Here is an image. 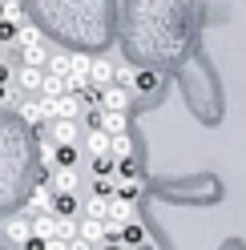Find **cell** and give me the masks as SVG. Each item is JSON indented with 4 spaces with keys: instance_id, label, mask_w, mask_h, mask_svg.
Instances as JSON below:
<instances>
[{
    "instance_id": "1",
    "label": "cell",
    "mask_w": 246,
    "mask_h": 250,
    "mask_svg": "<svg viewBox=\"0 0 246 250\" xmlns=\"http://www.w3.org/2000/svg\"><path fill=\"white\" fill-rule=\"evenodd\" d=\"M97 105H101V109H125V113H129L133 97H129V89H125V85L105 81V85H97Z\"/></svg>"
},
{
    "instance_id": "2",
    "label": "cell",
    "mask_w": 246,
    "mask_h": 250,
    "mask_svg": "<svg viewBox=\"0 0 246 250\" xmlns=\"http://www.w3.org/2000/svg\"><path fill=\"white\" fill-rule=\"evenodd\" d=\"M81 113H85V101H81V93H73V89H65L61 97L49 101V117H81Z\"/></svg>"
},
{
    "instance_id": "3",
    "label": "cell",
    "mask_w": 246,
    "mask_h": 250,
    "mask_svg": "<svg viewBox=\"0 0 246 250\" xmlns=\"http://www.w3.org/2000/svg\"><path fill=\"white\" fill-rule=\"evenodd\" d=\"M12 89H20V93H41V81H44V69L41 65H20L17 73H12Z\"/></svg>"
},
{
    "instance_id": "4",
    "label": "cell",
    "mask_w": 246,
    "mask_h": 250,
    "mask_svg": "<svg viewBox=\"0 0 246 250\" xmlns=\"http://www.w3.org/2000/svg\"><path fill=\"white\" fill-rule=\"evenodd\" d=\"M81 121L77 117H49V142H77Z\"/></svg>"
},
{
    "instance_id": "5",
    "label": "cell",
    "mask_w": 246,
    "mask_h": 250,
    "mask_svg": "<svg viewBox=\"0 0 246 250\" xmlns=\"http://www.w3.org/2000/svg\"><path fill=\"white\" fill-rule=\"evenodd\" d=\"M20 117H24V125H41L49 117V101L41 93H28V101H20Z\"/></svg>"
},
{
    "instance_id": "6",
    "label": "cell",
    "mask_w": 246,
    "mask_h": 250,
    "mask_svg": "<svg viewBox=\"0 0 246 250\" xmlns=\"http://www.w3.org/2000/svg\"><path fill=\"white\" fill-rule=\"evenodd\" d=\"M97 125H101L109 137H113V133H125V129H129V113H125V109H101Z\"/></svg>"
},
{
    "instance_id": "7",
    "label": "cell",
    "mask_w": 246,
    "mask_h": 250,
    "mask_svg": "<svg viewBox=\"0 0 246 250\" xmlns=\"http://www.w3.org/2000/svg\"><path fill=\"white\" fill-rule=\"evenodd\" d=\"M117 238H121V246H137V242H145L149 234H145V226L137 222V218H125V222L117 226Z\"/></svg>"
},
{
    "instance_id": "8",
    "label": "cell",
    "mask_w": 246,
    "mask_h": 250,
    "mask_svg": "<svg viewBox=\"0 0 246 250\" xmlns=\"http://www.w3.org/2000/svg\"><path fill=\"white\" fill-rule=\"evenodd\" d=\"M49 210H53V214H61V218H77V210H81V206H77L73 190H57V194H53V202H49Z\"/></svg>"
},
{
    "instance_id": "9",
    "label": "cell",
    "mask_w": 246,
    "mask_h": 250,
    "mask_svg": "<svg viewBox=\"0 0 246 250\" xmlns=\"http://www.w3.org/2000/svg\"><path fill=\"white\" fill-rule=\"evenodd\" d=\"M77 234H81L85 242H93V246H97V242L105 238V222H101V218H85V214H81V222H77Z\"/></svg>"
},
{
    "instance_id": "10",
    "label": "cell",
    "mask_w": 246,
    "mask_h": 250,
    "mask_svg": "<svg viewBox=\"0 0 246 250\" xmlns=\"http://www.w3.org/2000/svg\"><path fill=\"white\" fill-rule=\"evenodd\" d=\"M89 81H93V85H105V81H113V65H109V61H105V57H89Z\"/></svg>"
},
{
    "instance_id": "11",
    "label": "cell",
    "mask_w": 246,
    "mask_h": 250,
    "mask_svg": "<svg viewBox=\"0 0 246 250\" xmlns=\"http://www.w3.org/2000/svg\"><path fill=\"white\" fill-rule=\"evenodd\" d=\"M44 61H49L44 41H41V44H20V65H41V69H44Z\"/></svg>"
},
{
    "instance_id": "12",
    "label": "cell",
    "mask_w": 246,
    "mask_h": 250,
    "mask_svg": "<svg viewBox=\"0 0 246 250\" xmlns=\"http://www.w3.org/2000/svg\"><path fill=\"white\" fill-rule=\"evenodd\" d=\"M49 238H61V242L77 238V218H61V214H53V234H49Z\"/></svg>"
},
{
    "instance_id": "13",
    "label": "cell",
    "mask_w": 246,
    "mask_h": 250,
    "mask_svg": "<svg viewBox=\"0 0 246 250\" xmlns=\"http://www.w3.org/2000/svg\"><path fill=\"white\" fill-rule=\"evenodd\" d=\"M158 81H162V77L153 73V69H137V73L129 77V85H133L137 93H153V89H158Z\"/></svg>"
},
{
    "instance_id": "14",
    "label": "cell",
    "mask_w": 246,
    "mask_h": 250,
    "mask_svg": "<svg viewBox=\"0 0 246 250\" xmlns=\"http://www.w3.org/2000/svg\"><path fill=\"white\" fill-rule=\"evenodd\" d=\"M49 202H53L49 186H44V182H37V186H33V194H28V210H33V214H41V210H49Z\"/></svg>"
},
{
    "instance_id": "15",
    "label": "cell",
    "mask_w": 246,
    "mask_h": 250,
    "mask_svg": "<svg viewBox=\"0 0 246 250\" xmlns=\"http://www.w3.org/2000/svg\"><path fill=\"white\" fill-rule=\"evenodd\" d=\"M85 149H89V153H109V133H105L101 125H93L89 137H85Z\"/></svg>"
},
{
    "instance_id": "16",
    "label": "cell",
    "mask_w": 246,
    "mask_h": 250,
    "mask_svg": "<svg viewBox=\"0 0 246 250\" xmlns=\"http://www.w3.org/2000/svg\"><path fill=\"white\" fill-rule=\"evenodd\" d=\"M73 186H77V174H73V166H61L57 174L49 178V190H53V194H57V190H73Z\"/></svg>"
},
{
    "instance_id": "17",
    "label": "cell",
    "mask_w": 246,
    "mask_h": 250,
    "mask_svg": "<svg viewBox=\"0 0 246 250\" xmlns=\"http://www.w3.org/2000/svg\"><path fill=\"white\" fill-rule=\"evenodd\" d=\"M28 230H33V226H28V218H24V214H20V218H8V222H4V234H8L17 246L24 242V234H28Z\"/></svg>"
},
{
    "instance_id": "18",
    "label": "cell",
    "mask_w": 246,
    "mask_h": 250,
    "mask_svg": "<svg viewBox=\"0 0 246 250\" xmlns=\"http://www.w3.org/2000/svg\"><path fill=\"white\" fill-rule=\"evenodd\" d=\"M109 153H113V158H125V153H133V137H129V129L109 137Z\"/></svg>"
},
{
    "instance_id": "19",
    "label": "cell",
    "mask_w": 246,
    "mask_h": 250,
    "mask_svg": "<svg viewBox=\"0 0 246 250\" xmlns=\"http://www.w3.org/2000/svg\"><path fill=\"white\" fill-rule=\"evenodd\" d=\"M113 166H117L113 153H93V174L97 178H113Z\"/></svg>"
},
{
    "instance_id": "20",
    "label": "cell",
    "mask_w": 246,
    "mask_h": 250,
    "mask_svg": "<svg viewBox=\"0 0 246 250\" xmlns=\"http://www.w3.org/2000/svg\"><path fill=\"white\" fill-rule=\"evenodd\" d=\"M105 210H109V198L93 194V198L85 202V210H77V214H85V218H105Z\"/></svg>"
},
{
    "instance_id": "21",
    "label": "cell",
    "mask_w": 246,
    "mask_h": 250,
    "mask_svg": "<svg viewBox=\"0 0 246 250\" xmlns=\"http://www.w3.org/2000/svg\"><path fill=\"white\" fill-rule=\"evenodd\" d=\"M17 28H20V21L0 17V44H17Z\"/></svg>"
},
{
    "instance_id": "22",
    "label": "cell",
    "mask_w": 246,
    "mask_h": 250,
    "mask_svg": "<svg viewBox=\"0 0 246 250\" xmlns=\"http://www.w3.org/2000/svg\"><path fill=\"white\" fill-rule=\"evenodd\" d=\"M44 246H49V238H44V234H33V230H28L24 242H20V250H44Z\"/></svg>"
},
{
    "instance_id": "23",
    "label": "cell",
    "mask_w": 246,
    "mask_h": 250,
    "mask_svg": "<svg viewBox=\"0 0 246 250\" xmlns=\"http://www.w3.org/2000/svg\"><path fill=\"white\" fill-rule=\"evenodd\" d=\"M113 186H117V178H97V182H93V194H101V198H113Z\"/></svg>"
},
{
    "instance_id": "24",
    "label": "cell",
    "mask_w": 246,
    "mask_h": 250,
    "mask_svg": "<svg viewBox=\"0 0 246 250\" xmlns=\"http://www.w3.org/2000/svg\"><path fill=\"white\" fill-rule=\"evenodd\" d=\"M101 250H125V246H121L117 234H105V238H101Z\"/></svg>"
},
{
    "instance_id": "25",
    "label": "cell",
    "mask_w": 246,
    "mask_h": 250,
    "mask_svg": "<svg viewBox=\"0 0 246 250\" xmlns=\"http://www.w3.org/2000/svg\"><path fill=\"white\" fill-rule=\"evenodd\" d=\"M0 85H12V69L4 65V61H0Z\"/></svg>"
},
{
    "instance_id": "26",
    "label": "cell",
    "mask_w": 246,
    "mask_h": 250,
    "mask_svg": "<svg viewBox=\"0 0 246 250\" xmlns=\"http://www.w3.org/2000/svg\"><path fill=\"white\" fill-rule=\"evenodd\" d=\"M44 250H69V242H61V238H49V246Z\"/></svg>"
},
{
    "instance_id": "27",
    "label": "cell",
    "mask_w": 246,
    "mask_h": 250,
    "mask_svg": "<svg viewBox=\"0 0 246 250\" xmlns=\"http://www.w3.org/2000/svg\"><path fill=\"white\" fill-rule=\"evenodd\" d=\"M8 93H12V85H0V101H4V97H8Z\"/></svg>"
},
{
    "instance_id": "28",
    "label": "cell",
    "mask_w": 246,
    "mask_h": 250,
    "mask_svg": "<svg viewBox=\"0 0 246 250\" xmlns=\"http://www.w3.org/2000/svg\"><path fill=\"white\" fill-rule=\"evenodd\" d=\"M0 17H4V0H0Z\"/></svg>"
}]
</instances>
